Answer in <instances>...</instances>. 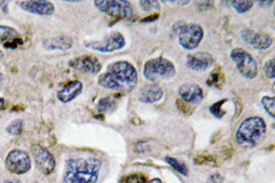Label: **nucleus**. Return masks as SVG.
Listing matches in <instances>:
<instances>
[{
	"label": "nucleus",
	"instance_id": "f257e3e1",
	"mask_svg": "<svg viewBox=\"0 0 275 183\" xmlns=\"http://www.w3.org/2000/svg\"><path fill=\"white\" fill-rule=\"evenodd\" d=\"M138 83V73L128 61H116L110 64L106 73L98 78V84L113 91H131Z\"/></svg>",
	"mask_w": 275,
	"mask_h": 183
},
{
	"label": "nucleus",
	"instance_id": "f03ea898",
	"mask_svg": "<svg viewBox=\"0 0 275 183\" xmlns=\"http://www.w3.org/2000/svg\"><path fill=\"white\" fill-rule=\"evenodd\" d=\"M102 162L96 158L69 159L65 163V183H97Z\"/></svg>",
	"mask_w": 275,
	"mask_h": 183
},
{
	"label": "nucleus",
	"instance_id": "7ed1b4c3",
	"mask_svg": "<svg viewBox=\"0 0 275 183\" xmlns=\"http://www.w3.org/2000/svg\"><path fill=\"white\" fill-rule=\"evenodd\" d=\"M266 134V123L260 116L246 118L238 127L236 133L238 144L245 147H252L260 144Z\"/></svg>",
	"mask_w": 275,
	"mask_h": 183
},
{
	"label": "nucleus",
	"instance_id": "20e7f679",
	"mask_svg": "<svg viewBox=\"0 0 275 183\" xmlns=\"http://www.w3.org/2000/svg\"><path fill=\"white\" fill-rule=\"evenodd\" d=\"M143 73L148 81L157 83L171 79L176 74V70L171 61L160 57L147 61Z\"/></svg>",
	"mask_w": 275,
	"mask_h": 183
},
{
	"label": "nucleus",
	"instance_id": "39448f33",
	"mask_svg": "<svg viewBox=\"0 0 275 183\" xmlns=\"http://www.w3.org/2000/svg\"><path fill=\"white\" fill-rule=\"evenodd\" d=\"M94 4L101 12L106 13L110 17L114 18H128L132 17L134 13L133 6L128 1L101 0L95 1Z\"/></svg>",
	"mask_w": 275,
	"mask_h": 183
},
{
	"label": "nucleus",
	"instance_id": "423d86ee",
	"mask_svg": "<svg viewBox=\"0 0 275 183\" xmlns=\"http://www.w3.org/2000/svg\"><path fill=\"white\" fill-rule=\"evenodd\" d=\"M230 57L243 76L248 79H254L258 75V64L249 52L240 48L233 49Z\"/></svg>",
	"mask_w": 275,
	"mask_h": 183
},
{
	"label": "nucleus",
	"instance_id": "0eeeda50",
	"mask_svg": "<svg viewBox=\"0 0 275 183\" xmlns=\"http://www.w3.org/2000/svg\"><path fill=\"white\" fill-rule=\"evenodd\" d=\"M126 41L122 34L119 32H112L105 37L101 41H93L86 42L85 46L87 49L97 50L99 52H113L125 47Z\"/></svg>",
	"mask_w": 275,
	"mask_h": 183
},
{
	"label": "nucleus",
	"instance_id": "6e6552de",
	"mask_svg": "<svg viewBox=\"0 0 275 183\" xmlns=\"http://www.w3.org/2000/svg\"><path fill=\"white\" fill-rule=\"evenodd\" d=\"M204 37L201 26L195 23L183 25L179 32V43L184 49H195L199 46Z\"/></svg>",
	"mask_w": 275,
	"mask_h": 183
},
{
	"label": "nucleus",
	"instance_id": "1a4fd4ad",
	"mask_svg": "<svg viewBox=\"0 0 275 183\" xmlns=\"http://www.w3.org/2000/svg\"><path fill=\"white\" fill-rule=\"evenodd\" d=\"M31 158L29 154L20 149H14L7 154L6 168L13 174L21 175L31 170Z\"/></svg>",
	"mask_w": 275,
	"mask_h": 183
},
{
	"label": "nucleus",
	"instance_id": "9d476101",
	"mask_svg": "<svg viewBox=\"0 0 275 183\" xmlns=\"http://www.w3.org/2000/svg\"><path fill=\"white\" fill-rule=\"evenodd\" d=\"M31 152L37 167L44 175H49L55 171V159L48 149L40 145H34L31 148Z\"/></svg>",
	"mask_w": 275,
	"mask_h": 183
},
{
	"label": "nucleus",
	"instance_id": "9b49d317",
	"mask_svg": "<svg viewBox=\"0 0 275 183\" xmlns=\"http://www.w3.org/2000/svg\"><path fill=\"white\" fill-rule=\"evenodd\" d=\"M241 38L245 43L258 49H266L274 43L273 38L264 32H255L251 29H245L241 31Z\"/></svg>",
	"mask_w": 275,
	"mask_h": 183
},
{
	"label": "nucleus",
	"instance_id": "f8f14e48",
	"mask_svg": "<svg viewBox=\"0 0 275 183\" xmlns=\"http://www.w3.org/2000/svg\"><path fill=\"white\" fill-rule=\"evenodd\" d=\"M18 6L27 12L39 16H51L55 11L54 3L46 0H30L18 2Z\"/></svg>",
	"mask_w": 275,
	"mask_h": 183
},
{
	"label": "nucleus",
	"instance_id": "ddd939ff",
	"mask_svg": "<svg viewBox=\"0 0 275 183\" xmlns=\"http://www.w3.org/2000/svg\"><path fill=\"white\" fill-rule=\"evenodd\" d=\"M214 63V58L211 54L205 51L196 52L187 56L186 64L191 70L195 72H205Z\"/></svg>",
	"mask_w": 275,
	"mask_h": 183
},
{
	"label": "nucleus",
	"instance_id": "4468645a",
	"mask_svg": "<svg viewBox=\"0 0 275 183\" xmlns=\"http://www.w3.org/2000/svg\"><path fill=\"white\" fill-rule=\"evenodd\" d=\"M70 66L84 73H97L101 70V64L97 58L85 55L69 62Z\"/></svg>",
	"mask_w": 275,
	"mask_h": 183
},
{
	"label": "nucleus",
	"instance_id": "2eb2a0df",
	"mask_svg": "<svg viewBox=\"0 0 275 183\" xmlns=\"http://www.w3.org/2000/svg\"><path fill=\"white\" fill-rule=\"evenodd\" d=\"M83 92V84L80 81H71L62 87L57 93L59 101L66 104L77 97Z\"/></svg>",
	"mask_w": 275,
	"mask_h": 183
},
{
	"label": "nucleus",
	"instance_id": "dca6fc26",
	"mask_svg": "<svg viewBox=\"0 0 275 183\" xmlns=\"http://www.w3.org/2000/svg\"><path fill=\"white\" fill-rule=\"evenodd\" d=\"M179 94L183 102L187 104H196L201 102L204 97L200 86L194 84H186L180 87Z\"/></svg>",
	"mask_w": 275,
	"mask_h": 183
},
{
	"label": "nucleus",
	"instance_id": "f3484780",
	"mask_svg": "<svg viewBox=\"0 0 275 183\" xmlns=\"http://www.w3.org/2000/svg\"><path fill=\"white\" fill-rule=\"evenodd\" d=\"M164 96V91L158 85L143 86L139 92V100L142 103L153 104L160 101Z\"/></svg>",
	"mask_w": 275,
	"mask_h": 183
},
{
	"label": "nucleus",
	"instance_id": "a211bd4d",
	"mask_svg": "<svg viewBox=\"0 0 275 183\" xmlns=\"http://www.w3.org/2000/svg\"><path fill=\"white\" fill-rule=\"evenodd\" d=\"M73 43V40L70 37L56 36L46 40L43 43V48L47 50H66L72 48Z\"/></svg>",
	"mask_w": 275,
	"mask_h": 183
},
{
	"label": "nucleus",
	"instance_id": "6ab92c4d",
	"mask_svg": "<svg viewBox=\"0 0 275 183\" xmlns=\"http://www.w3.org/2000/svg\"><path fill=\"white\" fill-rule=\"evenodd\" d=\"M116 102L111 97L102 98L98 102L97 108L100 113H110L116 109Z\"/></svg>",
	"mask_w": 275,
	"mask_h": 183
},
{
	"label": "nucleus",
	"instance_id": "aec40b11",
	"mask_svg": "<svg viewBox=\"0 0 275 183\" xmlns=\"http://www.w3.org/2000/svg\"><path fill=\"white\" fill-rule=\"evenodd\" d=\"M18 31L8 26L0 25V42H6L18 39Z\"/></svg>",
	"mask_w": 275,
	"mask_h": 183
},
{
	"label": "nucleus",
	"instance_id": "412c9836",
	"mask_svg": "<svg viewBox=\"0 0 275 183\" xmlns=\"http://www.w3.org/2000/svg\"><path fill=\"white\" fill-rule=\"evenodd\" d=\"M165 160L168 164L171 166L175 171H177L180 174H182L183 176H187L188 175V169L186 167V165L183 163V162H180L177 159H173V158H170V157H167L165 158Z\"/></svg>",
	"mask_w": 275,
	"mask_h": 183
},
{
	"label": "nucleus",
	"instance_id": "4be33fe9",
	"mask_svg": "<svg viewBox=\"0 0 275 183\" xmlns=\"http://www.w3.org/2000/svg\"><path fill=\"white\" fill-rule=\"evenodd\" d=\"M233 7L238 13L248 12L251 10V7L254 5L253 1H232L231 2Z\"/></svg>",
	"mask_w": 275,
	"mask_h": 183
},
{
	"label": "nucleus",
	"instance_id": "5701e85b",
	"mask_svg": "<svg viewBox=\"0 0 275 183\" xmlns=\"http://www.w3.org/2000/svg\"><path fill=\"white\" fill-rule=\"evenodd\" d=\"M6 130L8 134L13 135V136L20 135L23 130V122L20 119L14 120L6 127Z\"/></svg>",
	"mask_w": 275,
	"mask_h": 183
},
{
	"label": "nucleus",
	"instance_id": "b1692460",
	"mask_svg": "<svg viewBox=\"0 0 275 183\" xmlns=\"http://www.w3.org/2000/svg\"><path fill=\"white\" fill-rule=\"evenodd\" d=\"M262 104L265 111L269 114L273 118L275 116V97L264 96L262 99Z\"/></svg>",
	"mask_w": 275,
	"mask_h": 183
},
{
	"label": "nucleus",
	"instance_id": "393cba45",
	"mask_svg": "<svg viewBox=\"0 0 275 183\" xmlns=\"http://www.w3.org/2000/svg\"><path fill=\"white\" fill-rule=\"evenodd\" d=\"M120 183H148V181L143 174L133 173L123 178Z\"/></svg>",
	"mask_w": 275,
	"mask_h": 183
},
{
	"label": "nucleus",
	"instance_id": "a878e982",
	"mask_svg": "<svg viewBox=\"0 0 275 183\" xmlns=\"http://www.w3.org/2000/svg\"><path fill=\"white\" fill-rule=\"evenodd\" d=\"M226 101V99L221 100V101H219V102H217L216 104L210 106V109L209 110H210L211 114H212L213 116H216L217 118H222V117L224 116V115L226 114V112L222 110V105L224 104V103H225Z\"/></svg>",
	"mask_w": 275,
	"mask_h": 183
},
{
	"label": "nucleus",
	"instance_id": "bb28decb",
	"mask_svg": "<svg viewBox=\"0 0 275 183\" xmlns=\"http://www.w3.org/2000/svg\"><path fill=\"white\" fill-rule=\"evenodd\" d=\"M275 59L273 58L269 61H266L263 66V71L268 79L274 80L275 78Z\"/></svg>",
	"mask_w": 275,
	"mask_h": 183
},
{
	"label": "nucleus",
	"instance_id": "cd10ccee",
	"mask_svg": "<svg viewBox=\"0 0 275 183\" xmlns=\"http://www.w3.org/2000/svg\"><path fill=\"white\" fill-rule=\"evenodd\" d=\"M140 6L144 11H152V10H159L160 3L158 1H150V0H143L140 1Z\"/></svg>",
	"mask_w": 275,
	"mask_h": 183
},
{
	"label": "nucleus",
	"instance_id": "c85d7f7f",
	"mask_svg": "<svg viewBox=\"0 0 275 183\" xmlns=\"http://www.w3.org/2000/svg\"><path fill=\"white\" fill-rule=\"evenodd\" d=\"M221 73L218 71H215L214 73L210 75V77L208 80V85L210 86H218L219 87V84L221 81Z\"/></svg>",
	"mask_w": 275,
	"mask_h": 183
},
{
	"label": "nucleus",
	"instance_id": "c756f323",
	"mask_svg": "<svg viewBox=\"0 0 275 183\" xmlns=\"http://www.w3.org/2000/svg\"><path fill=\"white\" fill-rule=\"evenodd\" d=\"M196 5L197 6V8L200 10H207L209 8H212L214 6V3L211 1H198L196 2Z\"/></svg>",
	"mask_w": 275,
	"mask_h": 183
},
{
	"label": "nucleus",
	"instance_id": "7c9ffc66",
	"mask_svg": "<svg viewBox=\"0 0 275 183\" xmlns=\"http://www.w3.org/2000/svg\"><path fill=\"white\" fill-rule=\"evenodd\" d=\"M135 150H136V152L143 154V153H146L149 150V146H148L147 142H141V143L137 144Z\"/></svg>",
	"mask_w": 275,
	"mask_h": 183
},
{
	"label": "nucleus",
	"instance_id": "2f4dec72",
	"mask_svg": "<svg viewBox=\"0 0 275 183\" xmlns=\"http://www.w3.org/2000/svg\"><path fill=\"white\" fill-rule=\"evenodd\" d=\"M186 103L183 102V100H177V105L179 110H181V112H183L184 114H186L187 112H190L189 107H187L186 105Z\"/></svg>",
	"mask_w": 275,
	"mask_h": 183
},
{
	"label": "nucleus",
	"instance_id": "473e14b6",
	"mask_svg": "<svg viewBox=\"0 0 275 183\" xmlns=\"http://www.w3.org/2000/svg\"><path fill=\"white\" fill-rule=\"evenodd\" d=\"M224 182V179L219 174H215L209 178L208 183H222Z\"/></svg>",
	"mask_w": 275,
	"mask_h": 183
},
{
	"label": "nucleus",
	"instance_id": "72a5a7b5",
	"mask_svg": "<svg viewBox=\"0 0 275 183\" xmlns=\"http://www.w3.org/2000/svg\"><path fill=\"white\" fill-rule=\"evenodd\" d=\"M157 18H158V14H154V15H151V16L148 17V18L142 19L141 22H153V21L156 20Z\"/></svg>",
	"mask_w": 275,
	"mask_h": 183
},
{
	"label": "nucleus",
	"instance_id": "f704fd0d",
	"mask_svg": "<svg viewBox=\"0 0 275 183\" xmlns=\"http://www.w3.org/2000/svg\"><path fill=\"white\" fill-rule=\"evenodd\" d=\"M273 3H274L273 1H261V2H259V4L263 6H271V5H273Z\"/></svg>",
	"mask_w": 275,
	"mask_h": 183
},
{
	"label": "nucleus",
	"instance_id": "c9c22d12",
	"mask_svg": "<svg viewBox=\"0 0 275 183\" xmlns=\"http://www.w3.org/2000/svg\"><path fill=\"white\" fill-rule=\"evenodd\" d=\"M4 183H22L20 181L18 180H7L6 182H4Z\"/></svg>",
	"mask_w": 275,
	"mask_h": 183
},
{
	"label": "nucleus",
	"instance_id": "e433bc0d",
	"mask_svg": "<svg viewBox=\"0 0 275 183\" xmlns=\"http://www.w3.org/2000/svg\"><path fill=\"white\" fill-rule=\"evenodd\" d=\"M148 183H163L160 179H153L152 181H150Z\"/></svg>",
	"mask_w": 275,
	"mask_h": 183
},
{
	"label": "nucleus",
	"instance_id": "4c0bfd02",
	"mask_svg": "<svg viewBox=\"0 0 275 183\" xmlns=\"http://www.w3.org/2000/svg\"><path fill=\"white\" fill-rule=\"evenodd\" d=\"M3 57H4V53H3L2 50H0V60H1Z\"/></svg>",
	"mask_w": 275,
	"mask_h": 183
},
{
	"label": "nucleus",
	"instance_id": "58836bf2",
	"mask_svg": "<svg viewBox=\"0 0 275 183\" xmlns=\"http://www.w3.org/2000/svg\"><path fill=\"white\" fill-rule=\"evenodd\" d=\"M0 102H3V100H2L1 98H0ZM0 104H1V103H0Z\"/></svg>",
	"mask_w": 275,
	"mask_h": 183
},
{
	"label": "nucleus",
	"instance_id": "ea45409f",
	"mask_svg": "<svg viewBox=\"0 0 275 183\" xmlns=\"http://www.w3.org/2000/svg\"><path fill=\"white\" fill-rule=\"evenodd\" d=\"M0 81H1V72H0Z\"/></svg>",
	"mask_w": 275,
	"mask_h": 183
}]
</instances>
